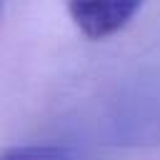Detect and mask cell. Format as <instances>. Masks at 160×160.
Segmentation results:
<instances>
[{"mask_svg":"<svg viewBox=\"0 0 160 160\" xmlns=\"http://www.w3.org/2000/svg\"><path fill=\"white\" fill-rule=\"evenodd\" d=\"M0 160H75V152L65 145H20L2 150Z\"/></svg>","mask_w":160,"mask_h":160,"instance_id":"obj_2","label":"cell"},{"mask_svg":"<svg viewBox=\"0 0 160 160\" xmlns=\"http://www.w3.org/2000/svg\"><path fill=\"white\" fill-rule=\"evenodd\" d=\"M145 0H65L75 28L90 40H105L122 30Z\"/></svg>","mask_w":160,"mask_h":160,"instance_id":"obj_1","label":"cell"}]
</instances>
